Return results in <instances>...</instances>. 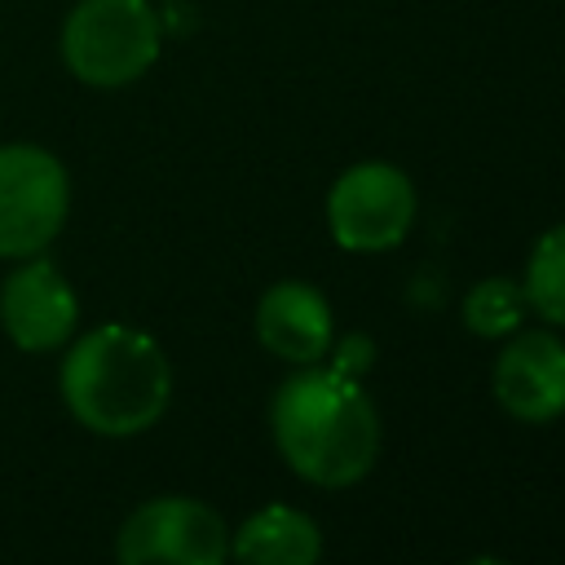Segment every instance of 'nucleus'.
<instances>
[{
  "label": "nucleus",
  "mask_w": 565,
  "mask_h": 565,
  "mask_svg": "<svg viewBox=\"0 0 565 565\" xmlns=\"http://www.w3.org/2000/svg\"><path fill=\"white\" fill-rule=\"evenodd\" d=\"M274 446L287 468L313 486H353L380 455V415L353 371L309 362L278 384L269 402Z\"/></svg>",
  "instance_id": "f257e3e1"
},
{
  "label": "nucleus",
  "mask_w": 565,
  "mask_h": 565,
  "mask_svg": "<svg viewBox=\"0 0 565 565\" xmlns=\"http://www.w3.org/2000/svg\"><path fill=\"white\" fill-rule=\"evenodd\" d=\"M66 411L102 437H137L159 424L172 397V366L154 335L102 322L84 331L62 358Z\"/></svg>",
  "instance_id": "f03ea898"
},
{
  "label": "nucleus",
  "mask_w": 565,
  "mask_h": 565,
  "mask_svg": "<svg viewBox=\"0 0 565 565\" xmlns=\"http://www.w3.org/2000/svg\"><path fill=\"white\" fill-rule=\"evenodd\" d=\"M163 44L150 0H79L62 22V62L79 84L124 88L141 79Z\"/></svg>",
  "instance_id": "7ed1b4c3"
},
{
  "label": "nucleus",
  "mask_w": 565,
  "mask_h": 565,
  "mask_svg": "<svg viewBox=\"0 0 565 565\" xmlns=\"http://www.w3.org/2000/svg\"><path fill=\"white\" fill-rule=\"evenodd\" d=\"M71 181L53 150L31 141L0 146V256H40L66 225Z\"/></svg>",
  "instance_id": "20e7f679"
},
{
  "label": "nucleus",
  "mask_w": 565,
  "mask_h": 565,
  "mask_svg": "<svg viewBox=\"0 0 565 565\" xmlns=\"http://www.w3.org/2000/svg\"><path fill=\"white\" fill-rule=\"evenodd\" d=\"M327 225L344 252H388L415 225V185L393 163H353L327 194Z\"/></svg>",
  "instance_id": "39448f33"
},
{
  "label": "nucleus",
  "mask_w": 565,
  "mask_h": 565,
  "mask_svg": "<svg viewBox=\"0 0 565 565\" xmlns=\"http://www.w3.org/2000/svg\"><path fill=\"white\" fill-rule=\"evenodd\" d=\"M115 556L124 565H150V561H177V565H221L230 556V530L225 521L185 494H163L141 503L115 539Z\"/></svg>",
  "instance_id": "423d86ee"
},
{
  "label": "nucleus",
  "mask_w": 565,
  "mask_h": 565,
  "mask_svg": "<svg viewBox=\"0 0 565 565\" xmlns=\"http://www.w3.org/2000/svg\"><path fill=\"white\" fill-rule=\"evenodd\" d=\"M79 322V300L66 274L40 256H26L0 287V327L22 353H49L71 340Z\"/></svg>",
  "instance_id": "0eeeda50"
},
{
  "label": "nucleus",
  "mask_w": 565,
  "mask_h": 565,
  "mask_svg": "<svg viewBox=\"0 0 565 565\" xmlns=\"http://www.w3.org/2000/svg\"><path fill=\"white\" fill-rule=\"evenodd\" d=\"M494 397L521 424H552L565 415V340L552 331H521L494 362Z\"/></svg>",
  "instance_id": "6e6552de"
},
{
  "label": "nucleus",
  "mask_w": 565,
  "mask_h": 565,
  "mask_svg": "<svg viewBox=\"0 0 565 565\" xmlns=\"http://www.w3.org/2000/svg\"><path fill=\"white\" fill-rule=\"evenodd\" d=\"M256 335L282 362H322L331 349V305L318 287L282 278L256 305Z\"/></svg>",
  "instance_id": "1a4fd4ad"
},
{
  "label": "nucleus",
  "mask_w": 565,
  "mask_h": 565,
  "mask_svg": "<svg viewBox=\"0 0 565 565\" xmlns=\"http://www.w3.org/2000/svg\"><path fill=\"white\" fill-rule=\"evenodd\" d=\"M230 556L252 561V565H309L322 556V534L313 516H305L300 508L269 503L234 530Z\"/></svg>",
  "instance_id": "9d476101"
},
{
  "label": "nucleus",
  "mask_w": 565,
  "mask_h": 565,
  "mask_svg": "<svg viewBox=\"0 0 565 565\" xmlns=\"http://www.w3.org/2000/svg\"><path fill=\"white\" fill-rule=\"evenodd\" d=\"M525 305L547 318L552 327H565V221L539 234L530 265H525Z\"/></svg>",
  "instance_id": "9b49d317"
},
{
  "label": "nucleus",
  "mask_w": 565,
  "mask_h": 565,
  "mask_svg": "<svg viewBox=\"0 0 565 565\" xmlns=\"http://www.w3.org/2000/svg\"><path fill=\"white\" fill-rule=\"evenodd\" d=\"M525 318V287L512 278H481L468 296H463V322L472 335H512Z\"/></svg>",
  "instance_id": "f8f14e48"
}]
</instances>
